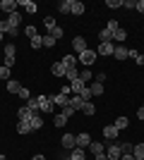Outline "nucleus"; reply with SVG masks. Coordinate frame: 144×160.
Here are the masks:
<instances>
[{
    "label": "nucleus",
    "mask_w": 144,
    "mask_h": 160,
    "mask_svg": "<svg viewBox=\"0 0 144 160\" xmlns=\"http://www.w3.org/2000/svg\"><path fill=\"white\" fill-rule=\"evenodd\" d=\"M120 155H123V151H120V143H118V141H113V143L106 146V158L108 160H120Z\"/></svg>",
    "instance_id": "f257e3e1"
},
{
    "label": "nucleus",
    "mask_w": 144,
    "mask_h": 160,
    "mask_svg": "<svg viewBox=\"0 0 144 160\" xmlns=\"http://www.w3.org/2000/svg\"><path fill=\"white\" fill-rule=\"evenodd\" d=\"M96 58H99V55H96V50H91V48H87L82 55H77V60L82 62V65H94Z\"/></svg>",
    "instance_id": "f03ea898"
},
{
    "label": "nucleus",
    "mask_w": 144,
    "mask_h": 160,
    "mask_svg": "<svg viewBox=\"0 0 144 160\" xmlns=\"http://www.w3.org/2000/svg\"><path fill=\"white\" fill-rule=\"evenodd\" d=\"M36 103H39V110H41V112H53V100H51V96H39Z\"/></svg>",
    "instance_id": "7ed1b4c3"
},
{
    "label": "nucleus",
    "mask_w": 144,
    "mask_h": 160,
    "mask_svg": "<svg viewBox=\"0 0 144 160\" xmlns=\"http://www.w3.org/2000/svg\"><path fill=\"white\" fill-rule=\"evenodd\" d=\"M75 141H77V148H89L91 146V134L79 132V134H75Z\"/></svg>",
    "instance_id": "20e7f679"
},
{
    "label": "nucleus",
    "mask_w": 144,
    "mask_h": 160,
    "mask_svg": "<svg viewBox=\"0 0 144 160\" xmlns=\"http://www.w3.org/2000/svg\"><path fill=\"white\" fill-rule=\"evenodd\" d=\"M34 115H39V110H31L29 105H22V108H19V112H17V117H19V122H29Z\"/></svg>",
    "instance_id": "39448f33"
},
{
    "label": "nucleus",
    "mask_w": 144,
    "mask_h": 160,
    "mask_svg": "<svg viewBox=\"0 0 144 160\" xmlns=\"http://www.w3.org/2000/svg\"><path fill=\"white\" fill-rule=\"evenodd\" d=\"M87 48H89V46H87V41H84L82 36H75V38H72V50H75L77 55H82Z\"/></svg>",
    "instance_id": "423d86ee"
},
{
    "label": "nucleus",
    "mask_w": 144,
    "mask_h": 160,
    "mask_svg": "<svg viewBox=\"0 0 144 160\" xmlns=\"http://www.w3.org/2000/svg\"><path fill=\"white\" fill-rule=\"evenodd\" d=\"M84 103H87V100H82V96H70V103L67 105L72 108V110H75V112H82V108H84Z\"/></svg>",
    "instance_id": "0eeeda50"
},
{
    "label": "nucleus",
    "mask_w": 144,
    "mask_h": 160,
    "mask_svg": "<svg viewBox=\"0 0 144 160\" xmlns=\"http://www.w3.org/2000/svg\"><path fill=\"white\" fill-rule=\"evenodd\" d=\"M113 50H115V46H113V43H99V48H96V55L110 58V55H113Z\"/></svg>",
    "instance_id": "6e6552de"
},
{
    "label": "nucleus",
    "mask_w": 144,
    "mask_h": 160,
    "mask_svg": "<svg viewBox=\"0 0 144 160\" xmlns=\"http://www.w3.org/2000/svg\"><path fill=\"white\" fill-rule=\"evenodd\" d=\"M103 136H106V139H108V143H110V141H118L120 132L115 129V124H108V127H103Z\"/></svg>",
    "instance_id": "1a4fd4ad"
},
{
    "label": "nucleus",
    "mask_w": 144,
    "mask_h": 160,
    "mask_svg": "<svg viewBox=\"0 0 144 160\" xmlns=\"http://www.w3.org/2000/svg\"><path fill=\"white\" fill-rule=\"evenodd\" d=\"M51 72H53V77H58V79H60V77H65V74H67V67L62 65V60H60V62H53Z\"/></svg>",
    "instance_id": "9d476101"
},
{
    "label": "nucleus",
    "mask_w": 144,
    "mask_h": 160,
    "mask_svg": "<svg viewBox=\"0 0 144 160\" xmlns=\"http://www.w3.org/2000/svg\"><path fill=\"white\" fill-rule=\"evenodd\" d=\"M60 143H62V148H72L77 146V141H75V134H62V139H60Z\"/></svg>",
    "instance_id": "9b49d317"
},
{
    "label": "nucleus",
    "mask_w": 144,
    "mask_h": 160,
    "mask_svg": "<svg viewBox=\"0 0 144 160\" xmlns=\"http://www.w3.org/2000/svg\"><path fill=\"white\" fill-rule=\"evenodd\" d=\"M17 5H19V7H24V10H27L29 14H34L36 10H39V5H36L34 0H17Z\"/></svg>",
    "instance_id": "f8f14e48"
},
{
    "label": "nucleus",
    "mask_w": 144,
    "mask_h": 160,
    "mask_svg": "<svg viewBox=\"0 0 144 160\" xmlns=\"http://www.w3.org/2000/svg\"><path fill=\"white\" fill-rule=\"evenodd\" d=\"M127 55H130V48L115 46V50H113V58H115V60H127Z\"/></svg>",
    "instance_id": "ddd939ff"
},
{
    "label": "nucleus",
    "mask_w": 144,
    "mask_h": 160,
    "mask_svg": "<svg viewBox=\"0 0 144 160\" xmlns=\"http://www.w3.org/2000/svg\"><path fill=\"white\" fill-rule=\"evenodd\" d=\"M17 7H19V5H17V0H3V7H0V10H5L7 14H14V12H17Z\"/></svg>",
    "instance_id": "4468645a"
},
{
    "label": "nucleus",
    "mask_w": 144,
    "mask_h": 160,
    "mask_svg": "<svg viewBox=\"0 0 144 160\" xmlns=\"http://www.w3.org/2000/svg\"><path fill=\"white\" fill-rule=\"evenodd\" d=\"M84 86H87V84H84V81L79 79V77H77L75 81H70V88H72V93H75V96H79V93H82V91H84Z\"/></svg>",
    "instance_id": "2eb2a0df"
},
{
    "label": "nucleus",
    "mask_w": 144,
    "mask_h": 160,
    "mask_svg": "<svg viewBox=\"0 0 144 160\" xmlns=\"http://www.w3.org/2000/svg\"><path fill=\"white\" fill-rule=\"evenodd\" d=\"M51 100H53V105H60V108H65L70 103V96H62V93H55V96H51Z\"/></svg>",
    "instance_id": "dca6fc26"
},
{
    "label": "nucleus",
    "mask_w": 144,
    "mask_h": 160,
    "mask_svg": "<svg viewBox=\"0 0 144 160\" xmlns=\"http://www.w3.org/2000/svg\"><path fill=\"white\" fill-rule=\"evenodd\" d=\"M91 153H94V155H103V153H106V146H103V143H101V141H91Z\"/></svg>",
    "instance_id": "f3484780"
},
{
    "label": "nucleus",
    "mask_w": 144,
    "mask_h": 160,
    "mask_svg": "<svg viewBox=\"0 0 144 160\" xmlns=\"http://www.w3.org/2000/svg\"><path fill=\"white\" fill-rule=\"evenodd\" d=\"M84 10H87V7H84V2H79V0H72V10H70L72 14H77V17H79V14H84Z\"/></svg>",
    "instance_id": "a211bd4d"
},
{
    "label": "nucleus",
    "mask_w": 144,
    "mask_h": 160,
    "mask_svg": "<svg viewBox=\"0 0 144 160\" xmlns=\"http://www.w3.org/2000/svg\"><path fill=\"white\" fill-rule=\"evenodd\" d=\"M62 65H65V67H77V65H79V60H77V55L70 53V55H65V58H62Z\"/></svg>",
    "instance_id": "6ab92c4d"
},
{
    "label": "nucleus",
    "mask_w": 144,
    "mask_h": 160,
    "mask_svg": "<svg viewBox=\"0 0 144 160\" xmlns=\"http://www.w3.org/2000/svg\"><path fill=\"white\" fill-rule=\"evenodd\" d=\"M7 91L17 96V93L22 91V84H19V81H14V79H10V81H7Z\"/></svg>",
    "instance_id": "aec40b11"
},
{
    "label": "nucleus",
    "mask_w": 144,
    "mask_h": 160,
    "mask_svg": "<svg viewBox=\"0 0 144 160\" xmlns=\"http://www.w3.org/2000/svg\"><path fill=\"white\" fill-rule=\"evenodd\" d=\"M113 124H115V129H118V132H123V129H127V124H130V120H127V117H123V115H120V117H118V120L113 122Z\"/></svg>",
    "instance_id": "412c9836"
},
{
    "label": "nucleus",
    "mask_w": 144,
    "mask_h": 160,
    "mask_svg": "<svg viewBox=\"0 0 144 160\" xmlns=\"http://www.w3.org/2000/svg\"><path fill=\"white\" fill-rule=\"evenodd\" d=\"M58 10H60L62 14H70V10H72V0H60V2H58Z\"/></svg>",
    "instance_id": "4be33fe9"
},
{
    "label": "nucleus",
    "mask_w": 144,
    "mask_h": 160,
    "mask_svg": "<svg viewBox=\"0 0 144 160\" xmlns=\"http://www.w3.org/2000/svg\"><path fill=\"white\" fill-rule=\"evenodd\" d=\"M125 38H127V31H125V29H115V31H113V41H115V43H123Z\"/></svg>",
    "instance_id": "5701e85b"
},
{
    "label": "nucleus",
    "mask_w": 144,
    "mask_h": 160,
    "mask_svg": "<svg viewBox=\"0 0 144 160\" xmlns=\"http://www.w3.org/2000/svg\"><path fill=\"white\" fill-rule=\"evenodd\" d=\"M48 36H53L55 41H60L62 36H65V31H62V27H53V29H48Z\"/></svg>",
    "instance_id": "b1692460"
},
{
    "label": "nucleus",
    "mask_w": 144,
    "mask_h": 160,
    "mask_svg": "<svg viewBox=\"0 0 144 160\" xmlns=\"http://www.w3.org/2000/svg\"><path fill=\"white\" fill-rule=\"evenodd\" d=\"M72 160H87V153H84V148H72V155H70Z\"/></svg>",
    "instance_id": "393cba45"
},
{
    "label": "nucleus",
    "mask_w": 144,
    "mask_h": 160,
    "mask_svg": "<svg viewBox=\"0 0 144 160\" xmlns=\"http://www.w3.org/2000/svg\"><path fill=\"white\" fill-rule=\"evenodd\" d=\"M89 91H91V96H103V84L94 81V84H89Z\"/></svg>",
    "instance_id": "a878e982"
},
{
    "label": "nucleus",
    "mask_w": 144,
    "mask_h": 160,
    "mask_svg": "<svg viewBox=\"0 0 144 160\" xmlns=\"http://www.w3.org/2000/svg\"><path fill=\"white\" fill-rule=\"evenodd\" d=\"M7 24H10V27H19V24H22V14L19 12L10 14V17H7Z\"/></svg>",
    "instance_id": "bb28decb"
},
{
    "label": "nucleus",
    "mask_w": 144,
    "mask_h": 160,
    "mask_svg": "<svg viewBox=\"0 0 144 160\" xmlns=\"http://www.w3.org/2000/svg\"><path fill=\"white\" fill-rule=\"evenodd\" d=\"M120 143V151H123V155H132V151H135V143H125V141H118Z\"/></svg>",
    "instance_id": "cd10ccee"
},
{
    "label": "nucleus",
    "mask_w": 144,
    "mask_h": 160,
    "mask_svg": "<svg viewBox=\"0 0 144 160\" xmlns=\"http://www.w3.org/2000/svg\"><path fill=\"white\" fill-rule=\"evenodd\" d=\"M29 124H31V129H41L43 127V117H39V115H34V117H31V120H29Z\"/></svg>",
    "instance_id": "c85d7f7f"
},
{
    "label": "nucleus",
    "mask_w": 144,
    "mask_h": 160,
    "mask_svg": "<svg viewBox=\"0 0 144 160\" xmlns=\"http://www.w3.org/2000/svg\"><path fill=\"white\" fill-rule=\"evenodd\" d=\"M3 33H7V36H12V38H17V33H19V29L17 27H10L5 22V27H3Z\"/></svg>",
    "instance_id": "c756f323"
},
{
    "label": "nucleus",
    "mask_w": 144,
    "mask_h": 160,
    "mask_svg": "<svg viewBox=\"0 0 144 160\" xmlns=\"http://www.w3.org/2000/svg\"><path fill=\"white\" fill-rule=\"evenodd\" d=\"M29 132H31L29 122H17V134H29Z\"/></svg>",
    "instance_id": "7c9ffc66"
},
{
    "label": "nucleus",
    "mask_w": 144,
    "mask_h": 160,
    "mask_svg": "<svg viewBox=\"0 0 144 160\" xmlns=\"http://www.w3.org/2000/svg\"><path fill=\"white\" fill-rule=\"evenodd\" d=\"M82 112H84V115H89V117H91V115H96V105L91 103V100H89V103H84Z\"/></svg>",
    "instance_id": "2f4dec72"
},
{
    "label": "nucleus",
    "mask_w": 144,
    "mask_h": 160,
    "mask_svg": "<svg viewBox=\"0 0 144 160\" xmlns=\"http://www.w3.org/2000/svg\"><path fill=\"white\" fill-rule=\"evenodd\" d=\"M53 124H55V127H65V124H67V117H65V115H55V117H53Z\"/></svg>",
    "instance_id": "473e14b6"
},
{
    "label": "nucleus",
    "mask_w": 144,
    "mask_h": 160,
    "mask_svg": "<svg viewBox=\"0 0 144 160\" xmlns=\"http://www.w3.org/2000/svg\"><path fill=\"white\" fill-rule=\"evenodd\" d=\"M31 48H34V50H36V48H43V36H41V33H36L34 38H31Z\"/></svg>",
    "instance_id": "72a5a7b5"
},
{
    "label": "nucleus",
    "mask_w": 144,
    "mask_h": 160,
    "mask_svg": "<svg viewBox=\"0 0 144 160\" xmlns=\"http://www.w3.org/2000/svg\"><path fill=\"white\" fill-rule=\"evenodd\" d=\"M17 55V48H14V43H7L5 46V58H14Z\"/></svg>",
    "instance_id": "f704fd0d"
},
{
    "label": "nucleus",
    "mask_w": 144,
    "mask_h": 160,
    "mask_svg": "<svg viewBox=\"0 0 144 160\" xmlns=\"http://www.w3.org/2000/svg\"><path fill=\"white\" fill-rule=\"evenodd\" d=\"M135 158H144V143H135V151H132Z\"/></svg>",
    "instance_id": "c9c22d12"
},
{
    "label": "nucleus",
    "mask_w": 144,
    "mask_h": 160,
    "mask_svg": "<svg viewBox=\"0 0 144 160\" xmlns=\"http://www.w3.org/2000/svg\"><path fill=\"white\" fill-rule=\"evenodd\" d=\"M0 79H3V81H10V67L0 65Z\"/></svg>",
    "instance_id": "e433bc0d"
},
{
    "label": "nucleus",
    "mask_w": 144,
    "mask_h": 160,
    "mask_svg": "<svg viewBox=\"0 0 144 160\" xmlns=\"http://www.w3.org/2000/svg\"><path fill=\"white\" fill-rule=\"evenodd\" d=\"M70 81H75L77 77H79V72H77V67H67V74H65Z\"/></svg>",
    "instance_id": "4c0bfd02"
},
{
    "label": "nucleus",
    "mask_w": 144,
    "mask_h": 160,
    "mask_svg": "<svg viewBox=\"0 0 144 160\" xmlns=\"http://www.w3.org/2000/svg\"><path fill=\"white\" fill-rule=\"evenodd\" d=\"M43 48H55V38L53 36H48V33L43 36Z\"/></svg>",
    "instance_id": "58836bf2"
},
{
    "label": "nucleus",
    "mask_w": 144,
    "mask_h": 160,
    "mask_svg": "<svg viewBox=\"0 0 144 160\" xmlns=\"http://www.w3.org/2000/svg\"><path fill=\"white\" fill-rule=\"evenodd\" d=\"M106 7H110V10H118V7H123V0H106Z\"/></svg>",
    "instance_id": "ea45409f"
},
{
    "label": "nucleus",
    "mask_w": 144,
    "mask_h": 160,
    "mask_svg": "<svg viewBox=\"0 0 144 160\" xmlns=\"http://www.w3.org/2000/svg\"><path fill=\"white\" fill-rule=\"evenodd\" d=\"M79 79L87 84V81H91V69H84V72H79Z\"/></svg>",
    "instance_id": "a19ab883"
},
{
    "label": "nucleus",
    "mask_w": 144,
    "mask_h": 160,
    "mask_svg": "<svg viewBox=\"0 0 144 160\" xmlns=\"http://www.w3.org/2000/svg\"><path fill=\"white\" fill-rule=\"evenodd\" d=\"M123 7H127V10H137V0H123Z\"/></svg>",
    "instance_id": "79ce46f5"
},
{
    "label": "nucleus",
    "mask_w": 144,
    "mask_h": 160,
    "mask_svg": "<svg viewBox=\"0 0 144 160\" xmlns=\"http://www.w3.org/2000/svg\"><path fill=\"white\" fill-rule=\"evenodd\" d=\"M43 27H46V29H53V27H58V24H55L53 17H46V19H43Z\"/></svg>",
    "instance_id": "37998d69"
},
{
    "label": "nucleus",
    "mask_w": 144,
    "mask_h": 160,
    "mask_svg": "<svg viewBox=\"0 0 144 160\" xmlns=\"http://www.w3.org/2000/svg\"><path fill=\"white\" fill-rule=\"evenodd\" d=\"M106 29H108V31H110V33H113V31H115V29H120V24H118V22H115V19H110V22H108V24H106Z\"/></svg>",
    "instance_id": "c03bdc74"
},
{
    "label": "nucleus",
    "mask_w": 144,
    "mask_h": 160,
    "mask_svg": "<svg viewBox=\"0 0 144 160\" xmlns=\"http://www.w3.org/2000/svg\"><path fill=\"white\" fill-rule=\"evenodd\" d=\"M24 33H27L29 38H34V36H36V33H39V31H36V27H34V24H31V27H27V29H24Z\"/></svg>",
    "instance_id": "a18cd8bd"
},
{
    "label": "nucleus",
    "mask_w": 144,
    "mask_h": 160,
    "mask_svg": "<svg viewBox=\"0 0 144 160\" xmlns=\"http://www.w3.org/2000/svg\"><path fill=\"white\" fill-rule=\"evenodd\" d=\"M17 96H19L22 100H29V98H31V93H29V88H24V86H22V91H19Z\"/></svg>",
    "instance_id": "49530a36"
},
{
    "label": "nucleus",
    "mask_w": 144,
    "mask_h": 160,
    "mask_svg": "<svg viewBox=\"0 0 144 160\" xmlns=\"http://www.w3.org/2000/svg\"><path fill=\"white\" fill-rule=\"evenodd\" d=\"M79 96H82V100H87V103H89V100H91V91H89V86H84V91H82Z\"/></svg>",
    "instance_id": "de8ad7c7"
},
{
    "label": "nucleus",
    "mask_w": 144,
    "mask_h": 160,
    "mask_svg": "<svg viewBox=\"0 0 144 160\" xmlns=\"http://www.w3.org/2000/svg\"><path fill=\"white\" fill-rule=\"evenodd\" d=\"M62 115H65V117L70 120V117H75V110H72L70 105H65V108H62Z\"/></svg>",
    "instance_id": "09e8293b"
},
{
    "label": "nucleus",
    "mask_w": 144,
    "mask_h": 160,
    "mask_svg": "<svg viewBox=\"0 0 144 160\" xmlns=\"http://www.w3.org/2000/svg\"><path fill=\"white\" fill-rule=\"evenodd\" d=\"M3 65H5V67H10V69H12V67H14V58H5V62H3Z\"/></svg>",
    "instance_id": "8fccbe9b"
},
{
    "label": "nucleus",
    "mask_w": 144,
    "mask_h": 160,
    "mask_svg": "<svg viewBox=\"0 0 144 160\" xmlns=\"http://www.w3.org/2000/svg\"><path fill=\"white\" fill-rule=\"evenodd\" d=\"M96 81H99V84H103V81H106V74L99 72V74H96Z\"/></svg>",
    "instance_id": "3c124183"
},
{
    "label": "nucleus",
    "mask_w": 144,
    "mask_h": 160,
    "mask_svg": "<svg viewBox=\"0 0 144 160\" xmlns=\"http://www.w3.org/2000/svg\"><path fill=\"white\" fill-rule=\"evenodd\" d=\"M60 93H62V96H70V93H72V88H70V86H62Z\"/></svg>",
    "instance_id": "603ef678"
},
{
    "label": "nucleus",
    "mask_w": 144,
    "mask_h": 160,
    "mask_svg": "<svg viewBox=\"0 0 144 160\" xmlns=\"http://www.w3.org/2000/svg\"><path fill=\"white\" fill-rule=\"evenodd\" d=\"M137 12H144V0H137Z\"/></svg>",
    "instance_id": "864d4df0"
},
{
    "label": "nucleus",
    "mask_w": 144,
    "mask_h": 160,
    "mask_svg": "<svg viewBox=\"0 0 144 160\" xmlns=\"http://www.w3.org/2000/svg\"><path fill=\"white\" fill-rule=\"evenodd\" d=\"M137 117H139V120H144V105H142V108L137 110Z\"/></svg>",
    "instance_id": "5fc2aeb1"
},
{
    "label": "nucleus",
    "mask_w": 144,
    "mask_h": 160,
    "mask_svg": "<svg viewBox=\"0 0 144 160\" xmlns=\"http://www.w3.org/2000/svg\"><path fill=\"white\" fill-rule=\"evenodd\" d=\"M137 65H144V55H142V53L137 55Z\"/></svg>",
    "instance_id": "6e6d98bb"
},
{
    "label": "nucleus",
    "mask_w": 144,
    "mask_h": 160,
    "mask_svg": "<svg viewBox=\"0 0 144 160\" xmlns=\"http://www.w3.org/2000/svg\"><path fill=\"white\" fill-rule=\"evenodd\" d=\"M120 160H135V155H120Z\"/></svg>",
    "instance_id": "4d7b16f0"
},
{
    "label": "nucleus",
    "mask_w": 144,
    "mask_h": 160,
    "mask_svg": "<svg viewBox=\"0 0 144 160\" xmlns=\"http://www.w3.org/2000/svg\"><path fill=\"white\" fill-rule=\"evenodd\" d=\"M94 160H108V158H106V153H103V155H94Z\"/></svg>",
    "instance_id": "13d9d810"
},
{
    "label": "nucleus",
    "mask_w": 144,
    "mask_h": 160,
    "mask_svg": "<svg viewBox=\"0 0 144 160\" xmlns=\"http://www.w3.org/2000/svg\"><path fill=\"white\" fill-rule=\"evenodd\" d=\"M31 160H46V158H43L41 153H36V155H34V158H31Z\"/></svg>",
    "instance_id": "bf43d9fd"
},
{
    "label": "nucleus",
    "mask_w": 144,
    "mask_h": 160,
    "mask_svg": "<svg viewBox=\"0 0 144 160\" xmlns=\"http://www.w3.org/2000/svg\"><path fill=\"white\" fill-rule=\"evenodd\" d=\"M3 38H5V33H3V31H0V43H3Z\"/></svg>",
    "instance_id": "052dcab7"
},
{
    "label": "nucleus",
    "mask_w": 144,
    "mask_h": 160,
    "mask_svg": "<svg viewBox=\"0 0 144 160\" xmlns=\"http://www.w3.org/2000/svg\"><path fill=\"white\" fill-rule=\"evenodd\" d=\"M3 27H5V22H3V19H0V31H3Z\"/></svg>",
    "instance_id": "680f3d73"
},
{
    "label": "nucleus",
    "mask_w": 144,
    "mask_h": 160,
    "mask_svg": "<svg viewBox=\"0 0 144 160\" xmlns=\"http://www.w3.org/2000/svg\"><path fill=\"white\" fill-rule=\"evenodd\" d=\"M0 160H7V158H5V155H3V153H0Z\"/></svg>",
    "instance_id": "e2e57ef3"
},
{
    "label": "nucleus",
    "mask_w": 144,
    "mask_h": 160,
    "mask_svg": "<svg viewBox=\"0 0 144 160\" xmlns=\"http://www.w3.org/2000/svg\"><path fill=\"white\" fill-rule=\"evenodd\" d=\"M135 160H144V158H135Z\"/></svg>",
    "instance_id": "0e129e2a"
},
{
    "label": "nucleus",
    "mask_w": 144,
    "mask_h": 160,
    "mask_svg": "<svg viewBox=\"0 0 144 160\" xmlns=\"http://www.w3.org/2000/svg\"><path fill=\"white\" fill-rule=\"evenodd\" d=\"M0 7H3V0H0Z\"/></svg>",
    "instance_id": "69168bd1"
},
{
    "label": "nucleus",
    "mask_w": 144,
    "mask_h": 160,
    "mask_svg": "<svg viewBox=\"0 0 144 160\" xmlns=\"http://www.w3.org/2000/svg\"><path fill=\"white\" fill-rule=\"evenodd\" d=\"M65 160H72V158H65Z\"/></svg>",
    "instance_id": "338daca9"
}]
</instances>
